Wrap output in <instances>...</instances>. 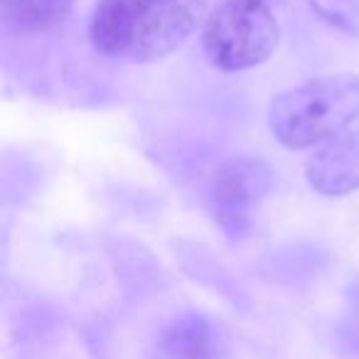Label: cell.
<instances>
[{"instance_id": "obj_8", "label": "cell", "mask_w": 359, "mask_h": 359, "mask_svg": "<svg viewBox=\"0 0 359 359\" xmlns=\"http://www.w3.org/2000/svg\"><path fill=\"white\" fill-rule=\"evenodd\" d=\"M163 344L175 359H215L219 352V332L202 315H185L170 325Z\"/></svg>"}, {"instance_id": "obj_3", "label": "cell", "mask_w": 359, "mask_h": 359, "mask_svg": "<svg viewBox=\"0 0 359 359\" xmlns=\"http://www.w3.org/2000/svg\"><path fill=\"white\" fill-rule=\"evenodd\" d=\"M273 187V172L259 158H231L219 165L210 190V205L217 224L229 239L251 231L261 202Z\"/></svg>"}, {"instance_id": "obj_2", "label": "cell", "mask_w": 359, "mask_h": 359, "mask_svg": "<svg viewBox=\"0 0 359 359\" xmlns=\"http://www.w3.org/2000/svg\"><path fill=\"white\" fill-rule=\"evenodd\" d=\"M278 45V22L264 0H226L202 32L205 57L222 72L264 65Z\"/></svg>"}, {"instance_id": "obj_1", "label": "cell", "mask_w": 359, "mask_h": 359, "mask_svg": "<svg viewBox=\"0 0 359 359\" xmlns=\"http://www.w3.org/2000/svg\"><path fill=\"white\" fill-rule=\"evenodd\" d=\"M359 116V76L334 74L310 79L271 101L269 123L285 148H310L339 135Z\"/></svg>"}, {"instance_id": "obj_5", "label": "cell", "mask_w": 359, "mask_h": 359, "mask_svg": "<svg viewBox=\"0 0 359 359\" xmlns=\"http://www.w3.org/2000/svg\"><path fill=\"white\" fill-rule=\"evenodd\" d=\"M305 175L310 187L325 197L359 190V130H344L315 150L305 165Z\"/></svg>"}, {"instance_id": "obj_4", "label": "cell", "mask_w": 359, "mask_h": 359, "mask_svg": "<svg viewBox=\"0 0 359 359\" xmlns=\"http://www.w3.org/2000/svg\"><path fill=\"white\" fill-rule=\"evenodd\" d=\"M210 0H145L130 57L153 62L172 52L202 22Z\"/></svg>"}, {"instance_id": "obj_7", "label": "cell", "mask_w": 359, "mask_h": 359, "mask_svg": "<svg viewBox=\"0 0 359 359\" xmlns=\"http://www.w3.org/2000/svg\"><path fill=\"white\" fill-rule=\"evenodd\" d=\"M72 0H0V18L13 32L37 35L50 32L67 20Z\"/></svg>"}, {"instance_id": "obj_6", "label": "cell", "mask_w": 359, "mask_h": 359, "mask_svg": "<svg viewBox=\"0 0 359 359\" xmlns=\"http://www.w3.org/2000/svg\"><path fill=\"white\" fill-rule=\"evenodd\" d=\"M145 0H99L91 18V42L106 57L130 55Z\"/></svg>"}]
</instances>
